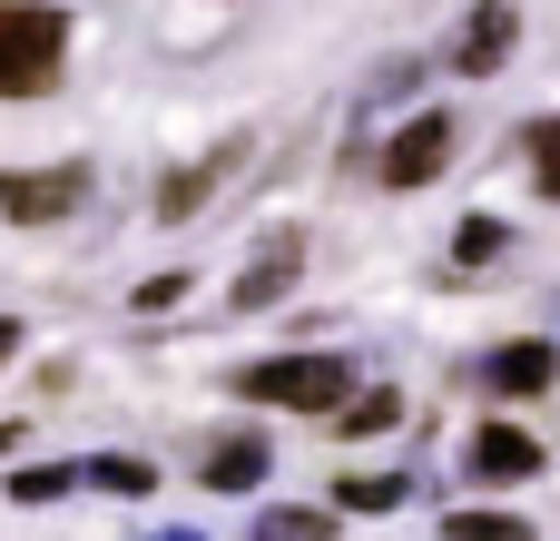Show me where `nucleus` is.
I'll use <instances>...</instances> for the list:
<instances>
[{
	"label": "nucleus",
	"mask_w": 560,
	"mask_h": 541,
	"mask_svg": "<svg viewBox=\"0 0 560 541\" xmlns=\"http://www.w3.org/2000/svg\"><path fill=\"white\" fill-rule=\"evenodd\" d=\"M69 59V10L49 0H0V99H39Z\"/></svg>",
	"instance_id": "nucleus-1"
},
{
	"label": "nucleus",
	"mask_w": 560,
	"mask_h": 541,
	"mask_svg": "<svg viewBox=\"0 0 560 541\" xmlns=\"http://www.w3.org/2000/svg\"><path fill=\"white\" fill-rule=\"evenodd\" d=\"M345 384H354V365H345V355H266V365H246V375H236V394H246V404H285V414H335V404H345Z\"/></svg>",
	"instance_id": "nucleus-2"
},
{
	"label": "nucleus",
	"mask_w": 560,
	"mask_h": 541,
	"mask_svg": "<svg viewBox=\"0 0 560 541\" xmlns=\"http://www.w3.org/2000/svg\"><path fill=\"white\" fill-rule=\"evenodd\" d=\"M79 197H89V168L69 158V168H10L0 177V217L10 227H59V217H79Z\"/></svg>",
	"instance_id": "nucleus-3"
},
{
	"label": "nucleus",
	"mask_w": 560,
	"mask_h": 541,
	"mask_svg": "<svg viewBox=\"0 0 560 541\" xmlns=\"http://www.w3.org/2000/svg\"><path fill=\"white\" fill-rule=\"evenodd\" d=\"M453 168V118L433 108V118H413L394 148H384V187H423V177H443Z\"/></svg>",
	"instance_id": "nucleus-4"
},
{
	"label": "nucleus",
	"mask_w": 560,
	"mask_h": 541,
	"mask_svg": "<svg viewBox=\"0 0 560 541\" xmlns=\"http://www.w3.org/2000/svg\"><path fill=\"white\" fill-rule=\"evenodd\" d=\"M512 30H522L512 0H482V10L463 20V39H453V69H463V79H492V69L512 59Z\"/></svg>",
	"instance_id": "nucleus-5"
},
{
	"label": "nucleus",
	"mask_w": 560,
	"mask_h": 541,
	"mask_svg": "<svg viewBox=\"0 0 560 541\" xmlns=\"http://www.w3.org/2000/svg\"><path fill=\"white\" fill-rule=\"evenodd\" d=\"M551 375H560V345H541V335H522V345H502V355L482 365L492 394H551Z\"/></svg>",
	"instance_id": "nucleus-6"
},
{
	"label": "nucleus",
	"mask_w": 560,
	"mask_h": 541,
	"mask_svg": "<svg viewBox=\"0 0 560 541\" xmlns=\"http://www.w3.org/2000/svg\"><path fill=\"white\" fill-rule=\"evenodd\" d=\"M295 266H305V237H276V246H266V256L236 276V315H266V306L295 286Z\"/></svg>",
	"instance_id": "nucleus-7"
},
{
	"label": "nucleus",
	"mask_w": 560,
	"mask_h": 541,
	"mask_svg": "<svg viewBox=\"0 0 560 541\" xmlns=\"http://www.w3.org/2000/svg\"><path fill=\"white\" fill-rule=\"evenodd\" d=\"M472 473H482V483H532V473H541V444L512 434V424H482V434H472Z\"/></svg>",
	"instance_id": "nucleus-8"
},
{
	"label": "nucleus",
	"mask_w": 560,
	"mask_h": 541,
	"mask_svg": "<svg viewBox=\"0 0 560 541\" xmlns=\"http://www.w3.org/2000/svg\"><path fill=\"white\" fill-rule=\"evenodd\" d=\"M266 463H276V453H266L256 434H226L197 473H207V493H256V483H266Z\"/></svg>",
	"instance_id": "nucleus-9"
},
{
	"label": "nucleus",
	"mask_w": 560,
	"mask_h": 541,
	"mask_svg": "<svg viewBox=\"0 0 560 541\" xmlns=\"http://www.w3.org/2000/svg\"><path fill=\"white\" fill-rule=\"evenodd\" d=\"M226 168H236V148H217V158H197V168H177V177L158 187V217H167V227H177V217H197V207L217 197V177H226Z\"/></svg>",
	"instance_id": "nucleus-10"
},
{
	"label": "nucleus",
	"mask_w": 560,
	"mask_h": 541,
	"mask_svg": "<svg viewBox=\"0 0 560 541\" xmlns=\"http://www.w3.org/2000/svg\"><path fill=\"white\" fill-rule=\"evenodd\" d=\"M79 483H98V493H128V503H138V493H158V463H138V453H89V463H79Z\"/></svg>",
	"instance_id": "nucleus-11"
},
{
	"label": "nucleus",
	"mask_w": 560,
	"mask_h": 541,
	"mask_svg": "<svg viewBox=\"0 0 560 541\" xmlns=\"http://www.w3.org/2000/svg\"><path fill=\"white\" fill-rule=\"evenodd\" d=\"M246 541H335V513H315V503H276V513H256V532Z\"/></svg>",
	"instance_id": "nucleus-12"
},
{
	"label": "nucleus",
	"mask_w": 560,
	"mask_h": 541,
	"mask_svg": "<svg viewBox=\"0 0 560 541\" xmlns=\"http://www.w3.org/2000/svg\"><path fill=\"white\" fill-rule=\"evenodd\" d=\"M335 424H345V434H394V424H404V394H384V384H374V394H345Z\"/></svg>",
	"instance_id": "nucleus-13"
},
{
	"label": "nucleus",
	"mask_w": 560,
	"mask_h": 541,
	"mask_svg": "<svg viewBox=\"0 0 560 541\" xmlns=\"http://www.w3.org/2000/svg\"><path fill=\"white\" fill-rule=\"evenodd\" d=\"M522 148H532V187L560 207V118H532V128H522Z\"/></svg>",
	"instance_id": "nucleus-14"
},
{
	"label": "nucleus",
	"mask_w": 560,
	"mask_h": 541,
	"mask_svg": "<svg viewBox=\"0 0 560 541\" xmlns=\"http://www.w3.org/2000/svg\"><path fill=\"white\" fill-rule=\"evenodd\" d=\"M443 541H532V522H512V513H453Z\"/></svg>",
	"instance_id": "nucleus-15"
},
{
	"label": "nucleus",
	"mask_w": 560,
	"mask_h": 541,
	"mask_svg": "<svg viewBox=\"0 0 560 541\" xmlns=\"http://www.w3.org/2000/svg\"><path fill=\"white\" fill-rule=\"evenodd\" d=\"M502 237H512L502 217H463V237H453V256H463V266H492V256H502Z\"/></svg>",
	"instance_id": "nucleus-16"
},
{
	"label": "nucleus",
	"mask_w": 560,
	"mask_h": 541,
	"mask_svg": "<svg viewBox=\"0 0 560 541\" xmlns=\"http://www.w3.org/2000/svg\"><path fill=\"white\" fill-rule=\"evenodd\" d=\"M69 483H79L69 463H30V473H10V503H59Z\"/></svg>",
	"instance_id": "nucleus-17"
},
{
	"label": "nucleus",
	"mask_w": 560,
	"mask_h": 541,
	"mask_svg": "<svg viewBox=\"0 0 560 541\" xmlns=\"http://www.w3.org/2000/svg\"><path fill=\"white\" fill-rule=\"evenodd\" d=\"M335 503H345V513H394V503H404V483H394V473H364V483L345 473V493H335Z\"/></svg>",
	"instance_id": "nucleus-18"
},
{
	"label": "nucleus",
	"mask_w": 560,
	"mask_h": 541,
	"mask_svg": "<svg viewBox=\"0 0 560 541\" xmlns=\"http://www.w3.org/2000/svg\"><path fill=\"white\" fill-rule=\"evenodd\" d=\"M177 296H187V276H148V286H138V315H167Z\"/></svg>",
	"instance_id": "nucleus-19"
},
{
	"label": "nucleus",
	"mask_w": 560,
	"mask_h": 541,
	"mask_svg": "<svg viewBox=\"0 0 560 541\" xmlns=\"http://www.w3.org/2000/svg\"><path fill=\"white\" fill-rule=\"evenodd\" d=\"M10 355H20V325H10V315H0V365H10Z\"/></svg>",
	"instance_id": "nucleus-20"
},
{
	"label": "nucleus",
	"mask_w": 560,
	"mask_h": 541,
	"mask_svg": "<svg viewBox=\"0 0 560 541\" xmlns=\"http://www.w3.org/2000/svg\"><path fill=\"white\" fill-rule=\"evenodd\" d=\"M10 444H20V424H0V453H10Z\"/></svg>",
	"instance_id": "nucleus-21"
},
{
	"label": "nucleus",
	"mask_w": 560,
	"mask_h": 541,
	"mask_svg": "<svg viewBox=\"0 0 560 541\" xmlns=\"http://www.w3.org/2000/svg\"><path fill=\"white\" fill-rule=\"evenodd\" d=\"M148 541H197V532H148Z\"/></svg>",
	"instance_id": "nucleus-22"
}]
</instances>
